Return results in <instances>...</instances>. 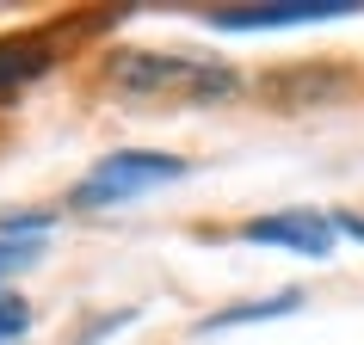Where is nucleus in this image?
<instances>
[{
  "label": "nucleus",
  "instance_id": "obj_6",
  "mask_svg": "<svg viewBox=\"0 0 364 345\" xmlns=\"http://www.w3.org/2000/svg\"><path fill=\"white\" fill-rule=\"evenodd\" d=\"M50 62H56V50L43 38H0V93L19 87V80H31V75H43Z\"/></svg>",
  "mask_w": 364,
  "mask_h": 345
},
{
  "label": "nucleus",
  "instance_id": "obj_4",
  "mask_svg": "<svg viewBox=\"0 0 364 345\" xmlns=\"http://www.w3.org/2000/svg\"><path fill=\"white\" fill-rule=\"evenodd\" d=\"M333 216L321 210H278V216H259V222H241V241H259V247H290L303 259H327L333 247Z\"/></svg>",
  "mask_w": 364,
  "mask_h": 345
},
{
  "label": "nucleus",
  "instance_id": "obj_2",
  "mask_svg": "<svg viewBox=\"0 0 364 345\" xmlns=\"http://www.w3.org/2000/svg\"><path fill=\"white\" fill-rule=\"evenodd\" d=\"M186 160L179 154H161V148H117L105 154L87 179H80L75 192H68V204L75 210H99V204H130V197L154 192V185H173V179H186Z\"/></svg>",
  "mask_w": 364,
  "mask_h": 345
},
{
  "label": "nucleus",
  "instance_id": "obj_9",
  "mask_svg": "<svg viewBox=\"0 0 364 345\" xmlns=\"http://www.w3.org/2000/svg\"><path fill=\"white\" fill-rule=\"evenodd\" d=\"M25 327H31V308H25L13 290H0V345H13Z\"/></svg>",
  "mask_w": 364,
  "mask_h": 345
},
{
  "label": "nucleus",
  "instance_id": "obj_1",
  "mask_svg": "<svg viewBox=\"0 0 364 345\" xmlns=\"http://www.w3.org/2000/svg\"><path fill=\"white\" fill-rule=\"evenodd\" d=\"M105 80L112 93L124 99H229L241 80L223 68V62H192V56H154V50H117L105 62Z\"/></svg>",
  "mask_w": 364,
  "mask_h": 345
},
{
  "label": "nucleus",
  "instance_id": "obj_10",
  "mask_svg": "<svg viewBox=\"0 0 364 345\" xmlns=\"http://www.w3.org/2000/svg\"><path fill=\"white\" fill-rule=\"evenodd\" d=\"M130 321H136V308H112V314H99V321L87 327V333H80L75 345H99L105 333H117V327H130Z\"/></svg>",
  "mask_w": 364,
  "mask_h": 345
},
{
  "label": "nucleus",
  "instance_id": "obj_7",
  "mask_svg": "<svg viewBox=\"0 0 364 345\" xmlns=\"http://www.w3.org/2000/svg\"><path fill=\"white\" fill-rule=\"evenodd\" d=\"M290 308H303V290H272L259 302H235L223 314H210V321H198V333H223V327H247V321H278Z\"/></svg>",
  "mask_w": 364,
  "mask_h": 345
},
{
  "label": "nucleus",
  "instance_id": "obj_8",
  "mask_svg": "<svg viewBox=\"0 0 364 345\" xmlns=\"http://www.w3.org/2000/svg\"><path fill=\"white\" fill-rule=\"evenodd\" d=\"M38 259H43V241H0V284H6L13 271L38 265Z\"/></svg>",
  "mask_w": 364,
  "mask_h": 345
},
{
  "label": "nucleus",
  "instance_id": "obj_5",
  "mask_svg": "<svg viewBox=\"0 0 364 345\" xmlns=\"http://www.w3.org/2000/svg\"><path fill=\"white\" fill-rule=\"evenodd\" d=\"M352 13V0H266V6H216L210 25L223 31H278V25L296 19H340Z\"/></svg>",
  "mask_w": 364,
  "mask_h": 345
},
{
  "label": "nucleus",
  "instance_id": "obj_11",
  "mask_svg": "<svg viewBox=\"0 0 364 345\" xmlns=\"http://www.w3.org/2000/svg\"><path fill=\"white\" fill-rule=\"evenodd\" d=\"M327 216H333V229H340L346 241H358V247H364V216H352V210H327Z\"/></svg>",
  "mask_w": 364,
  "mask_h": 345
},
{
  "label": "nucleus",
  "instance_id": "obj_3",
  "mask_svg": "<svg viewBox=\"0 0 364 345\" xmlns=\"http://www.w3.org/2000/svg\"><path fill=\"white\" fill-rule=\"evenodd\" d=\"M352 93H358V68L346 62H284L259 80V99L272 111H309V105H333Z\"/></svg>",
  "mask_w": 364,
  "mask_h": 345
}]
</instances>
